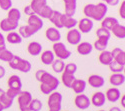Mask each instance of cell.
<instances>
[{"label": "cell", "mask_w": 125, "mask_h": 111, "mask_svg": "<svg viewBox=\"0 0 125 111\" xmlns=\"http://www.w3.org/2000/svg\"><path fill=\"white\" fill-rule=\"evenodd\" d=\"M35 77L40 82V91L45 95H49L59 86V79L50 74L44 69H39L35 73Z\"/></svg>", "instance_id": "obj_1"}, {"label": "cell", "mask_w": 125, "mask_h": 111, "mask_svg": "<svg viewBox=\"0 0 125 111\" xmlns=\"http://www.w3.org/2000/svg\"><path fill=\"white\" fill-rule=\"evenodd\" d=\"M108 11V5L103 2H99L97 4H86L83 8V13L87 18L96 21H101V20L106 16Z\"/></svg>", "instance_id": "obj_2"}, {"label": "cell", "mask_w": 125, "mask_h": 111, "mask_svg": "<svg viewBox=\"0 0 125 111\" xmlns=\"http://www.w3.org/2000/svg\"><path fill=\"white\" fill-rule=\"evenodd\" d=\"M9 66L14 70H18L23 73H28L31 70V63L26 59H23L17 55H14L13 58L8 62Z\"/></svg>", "instance_id": "obj_3"}, {"label": "cell", "mask_w": 125, "mask_h": 111, "mask_svg": "<svg viewBox=\"0 0 125 111\" xmlns=\"http://www.w3.org/2000/svg\"><path fill=\"white\" fill-rule=\"evenodd\" d=\"M48 108L50 111H61L62 94L58 91H53L48 96Z\"/></svg>", "instance_id": "obj_4"}, {"label": "cell", "mask_w": 125, "mask_h": 111, "mask_svg": "<svg viewBox=\"0 0 125 111\" xmlns=\"http://www.w3.org/2000/svg\"><path fill=\"white\" fill-rule=\"evenodd\" d=\"M53 53L54 55L58 58V59H61V60H66L68 59L70 56H71V51L67 49V47L65 46L64 43H62L60 41L58 42H54L53 46Z\"/></svg>", "instance_id": "obj_5"}, {"label": "cell", "mask_w": 125, "mask_h": 111, "mask_svg": "<svg viewBox=\"0 0 125 111\" xmlns=\"http://www.w3.org/2000/svg\"><path fill=\"white\" fill-rule=\"evenodd\" d=\"M17 100H18V105H19L20 111L29 110L28 105H29L31 100H32V94H31L29 91H22L21 90L17 96Z\"/></svg>", "instance_id": "obj_6"}, {"label": "cell", "mask_w": 125, "mask_h": 111, "mask_svg": "<svg viewBox=\"0 0 125 111\" xmlns=\"http://www.w3.org/2000/svg\"><path fill=\"white\" fill-rule=\"evenodd\" d=\"M74 104L78 109L85 110V109L89 108V106L91 105V102H90V99L87 95H85L84 93H81V94L76 95V97L74 99Z\"/></svg>", "instance_id": "obj_7"}, {"label": "cell", "mask_w": 125, "mask_h": 111, "mask_svg": "<svg viewBox=\"0 0 125 111\" xmlns=\"http://www.w3.org/2000/svg\"><path fill=\"white\" fill-rule=\"evenodd\" d=\"M81 32L76 28H72L69 29V31L67 32L66 35V39L67 42L71 45H77L78 43L81 42Z\"/></svg>", "instance_id": "obj_8"}, {"label": "cell", "mask_w": 125, "mask_h": 111, "mask_svg": "<svg viewBox=\"0 0 125 111\" xmlns=\"http://www.w3.org/2000/svg\"><path fill=\"white\" fill-rule=\"evenodd\" d=\"M27 24L32 28L35 32H38L39 30L43 27V20L37 14H32V15H30L28 17Z\"/></svg>", "instance_id": "obj_9"}, {"label": "cell", "mask_w": 125, "mask_h": 111, "mask_svg": "<svg viewBox=\"0 0 125 111\" xmlns=\"http://www.w3.org/2000/svg\"><path fill=\"white\" fill-rule=\"evenodd\" d=\"M78 25V30L81 33H89L91 30L93 29L94 23H93V20L87 17L82 18L80 21L77 23Z\"/></svg>", "instance_id": "obj_10"}, {"label": "cell", "mask_w": 125, "mask_h": 111, "mask_svg": "<svg viewBox=\"0 0 125 111\" xmlns=\"http://www.w3.org/2000/svg\"><path fill=\"white\" fill-rule=\"evenodd\" d=\"M104 94H105L106 100H108V101L111 102V103L117 102L118 100L120 99V97H121L120 90L118 88H116V87H112V88L107 89L106 93H104Z\"/></svg>", "instance_id": "obj_11"}, {"label": "cell", "mask_w": 125, "mask_h": 111, "mask_svg": "<svg viewBox=\"0 0 125 111\" xmlns=\"http://www.w3.org/2000/svg\"><path fill=\"white\" fill-rule=\"evenodd\" d=\"M87 83L93 88H101L104 86V84H105V80H104V78L101 75L92 74L88 77Z\"/></svg>", "instance_id": "obj_12"}, {"label": "cell", "mask_w": 125, "mask_h": 111, "mask_svg": "<svg viewBox=\"0 0 125 111\" xmlns=\"http://www.w3.org/2000/svg\"><path fill=\"white\" fill-rule=\"evenodd\" d=\"M19 23L18 22H13L11 20H9L8 18H4L0 21V28L4 32H11L15 31L17 29Z\"/></svg>", "instance_id": "obj_13"}, {"label": "cell", "mask_w": 125, "mask_h": 111, "mask_svg": "<svg viewBox=\"0 0 125 111\" xmlns=\"http://www.w3.org/2000/svg\"><path fill=\"white\" fill-rule=\"evenodd\" d=\"M46 38L51 42H58L61 40V33L56 27H49L45 32Z\"/></svg>", "instance_id": "obj_14"}, {"label": "cell", "mask_w": 125, "mask_h": 111, "mask_svg": "<svg viewBox=\"0 0 125 111\" xmlns=\"http://www.w3.org/2000/svg\"><path fill=\"white\" fill-rule=\"evenodd\" d=\"M105 101H106V97H105V94L101 91H97L95 93H93V95L91 96V99H90V102L92 105H94L95 107H101L105 104Z\"/></svg>", "instance_id": "obj_15"}, {"label": "cell", "mask_w": 125, "mask_h": 111, "mask_svg": "<svg viewBox=\"0 0 125 111\" xmlns=\"http://www.w3.org/2000/svg\"><path fill=\"white\" fill-rule=\"evenodd\" d=\"M111 55L113 57L114 61L118 62L121 65H125V52L123 49H121L119 47L113 48V50L111 51Z\"/></svg>", "instance_id": "obj_16"}, {"label": "cell", "mask_w": 125, "mask_h": 111, "mask_svg": "<svg viewBox=\"0 0 125 111\" xmlns=\"http://www.w3.org/2000/svg\"><path fill=\"white\" fill-rule=\"evenodd\" d=\"M7 85H8V88H12V89H16V90L21 91V88H22L21 78H20L18 75H16V74L11 75L8 78Z\"/></svg>", "instance_id": "obj_17"}, {"label": "cell", "mask_w": 125, "mask_h": 111, "mask_svg": "<svg viewBox=\"0 0 125 111\" xmlns=\"http://www.w3.org/2000/svg\"><path fill=\"white\" fill-rule=\"evenodd\" d=\"M86 85H87V82L85 81V80H83V79H75L74 80V82L72 83L71 85V89L73 90V91L76 93V94H81L85 91V89H86Z\"/></svg>", "instance_id": "obj_18"}, {"label": "cell", "mask_w": 125, "mask_h": 111, "mask_svg": "<svg viewBox=\"0 0 125 111\" xmlns=\"http://www.w3.org/2000/svg\"><path fill=\"white\" fill-rule=\"evenodd\" d=\"M77 52L78 54L82 55V56H86V55H89L91 52H92V50H93V45L89 42H80L77 44Z\"/></svg>", "instance_id": "obj_19"}, {"label": "cell", "mask_w": 125, "mask_h": 111, "mask_svg": "<svg viewBox=\"0 0 125 111\" xmlns=\"http://www.w3.org/2000/svg\"><path fill=\"white\" fill-rule=\"evenodd\" d=\"M109 82L113 87L121 86L125 82V75L123 73H112L109 77Z\"/></svg>", "instance_id": "obj_20"}, {"label": "cell", "mask_w": 125, "mask_h": 111, "mask_svg": "<svg viewBox=\"0 0 125 111\" xmlns=\"http://www.w3.org/2000/svg\"><path fill=\"white\" fill-rule=\"evenodd\" d=\"M63 2L65 5L64 14L73 17L76 12V8H77V0H63Z\"/></svg>", "instance_id": "obj_21"}, {"label": "cell", "mask_w": 125, "mask_h": 111, "mask_svg": "<svg viewBox=\"0 0 125 111\" xmlns=\"http://www.w3.org/2000/svg\"><path fill=\"white\" fill-rule=\"evenodd\" d=\"M27 51L31 56H38L42 52V45L37 41H32L28 44Z\"/></svg>", "instance_id": "obj_22"}, {"label": "cell", "mask_w": 125, "mask_h": 111, "mask_svg": "<svg viewBox=\"0 0 125 111\" xmlns=\"http://www.w3.org/2000/svg\"><path fill=\"white\" fill-rule=\"evenodd\" d=\"M62 25H63V28H67L68 30L69 29H72V28H75V26L77 25L78 21L72 16H68L66 14H62Z\"/></svg>", "instance_id": "obj_23"}, {"label": "cell", "mask_w": 125, "mask_h": 111, "mask_svg": "<svg viewBox=\"0 0 125 111\" xmlns=\"http://www.w3.org/2000/svg\"><path fill=\"white\" fill-rule=\"evenodd\" d=\"M54 59H55V55L51 50H45V51L41 52L40 60L44 65H51L52 62L54 61Z\"/></svg>", "instance_id": "obj_24"}, {"label": "cell", "mask_w": 125, "mask_h": 111, "mask_svg": "<svg viewBox=\"0 0 125 111\" xmlns=\"http://www.w3.org/2000/svg\"><path fill=\"white\" fill-rule=\"evenodd\" d=\"M13 101H14V99L10 98V97L6 94V92L4 91L3 89L0 88V103L2 104L3 108H4V109L10 108V107L12 106V104H13Z\"/></svg>", "instance_id": "obj_25"}, {"label": "cell", "mask_w": 125, "mask_h": 111, "mask_svg": "<svg viewBox=\"0 0 125 111\" xmlns=\"http://www.w3.org/2000/svg\"><path fill=\"white\" fill-rule=\"evenodd\" d=\"M98 60H99V62L101 64L108 66L113 61V57L111 55V51H108V50H103V51H101L99 56H98Z\"/></svg>", "instance_id": "obj_26"}, {"label": "cell", "mask_w": 125, "mask_h": 111, "mask_svg": "<svg viewBox=\"0 0 125 111\" xmlns=\"http://www.w3.org/2000/svg\"><path fill=\"white\" fill-rule=\"evenodd\" d=\"M62 13L59 12V11H56V10H53V13L50 16L49 20L52 22V24H54V26L57 28V29H61L63 28V25H62Z\"/></svg>", "instance_id": "obj_27"}, {"label": "cell", "mask_w": 125, "mask_h": 111, "mask_svg": "<svg viewBox=\"0 0 125 111\" xmlns=\"http://www.w3.org/2000/svg\"><path fill=\"white\" fill-rule=\"evenodd\" d=\"M117 23H119V21L115 17H104L101 20V27L105 28L110 31V30L113 28V26H115Z\"/></svg>", "instance_id": "obj_28"}, {"label": "cell", "mask_w": 125, "mask_h": 111, "mask_svg": "<svg viewBox=\"0 0 125 111\" xmlns=\"http://www.w3.org/2000/svg\"><path fill=\"white\" fill-rule=\"evenodd\" d=\"M22 37L20 36V34L16 31H11V32H8L5 40L7 42H9L10 44H20L22 42Z\"/></svg>", "instance_id": "obj_29"}, {"label": "cell", "mask_w": 125, "mask_h": 111, "mask_svg": "<svg viewBox=\"0 0 125 111\" xmlns=\"http://www.w3.org/2000/svg\"><path fill=\"white\" fill-rule=\"evenodd\" d=\"M14 54L6 48V45L0 46V60L4 62H9L13 58Z\"/></svg>", "instance_id": "obj_30"}, {"label": "cell", "mask_w": 125, "mask_h": 111, "mask_svg": "<svg viewBox=\"0 0 125 111\" xmlns=\"http://www.w3.org/2000/svg\"><path fill=\"white\" fill-rule=\"evenodd\" d=\"M18 33L20 34V36H21L22 38H29L31 36H33L36 32L28 24H26V25H22V26L19 27Z\"/></svg>", "instance_id": "obj_31"}, {"label": "cell", "mask_w": 125, "mask_h": 111, "mask_svg": "<svg viewBox=\"0 0 125 111\" xmlns=\"http://www.w3.org/2000/svg\"><path fill=\"white\" fill-rule=\"evenodd\" d=\"M110 32L113 33V35L119 38V39H124L125 38V26L117 23L115 26H113V28L110 30Z\"/></svg>", "instance_id": "obj_32"}, {"label": "cell", "mask_w": 125, "mask_h": 111, "mask_svg": "<svg viewBox=\"0 0 125 111\" xmlns=\"http://www.w3.org/2000/svg\"><path fill=\"white\" fill-rule=\"evenodd\" d=\"M9 20H11L13 22H18L19 23V20L21 18V12L20 10L17 9V8H10L8 10V14H7V17Z\"/></svg>", "instance_id": "obj_33"}, {"label": "cell", "mask_w": 125, "mask_h": 111, "mask_svg": "<svg viewBox=\"0 0 125 111\" xmlns=\"http://www.w3.org/2000/svg\"><path fill=\"white\" fill-rule=\"evenodd\" d=\"M75 75L74 74H69V73H66V72H62L61 74V81L62 83H63L66 87L70 88L72 83L74 82V80H75Z\"/></svg>", "instance_id": "obj_34"}, {"label": "cell", "mask_w": 125, "mask_h": 111, "mask_svg": "<svg viewBox=\"0 0 125 111\" xmlns=\"http://www.w3.org/2000/svg\"><path fill=\"white\" fill-rule=\"evenodd\" d=\"M108 41H109V39H106V38H97V40L93 44V48H95L100 52L103 51V50H106Z\"/></svg>", "instance_id": "obj_35"}, {"label": "cell", "mask_w": 125, "mask_h": 111, "mask_svg": "<svg viewBox=\"0 0 125 111\" xmlns=\"http://www.w3.org/2000/svg\"><path fill=\"white\" fill-rule=\"evenodd\" d=\"M46 4H47V0H32L29 6L33 10V12L37 14L40 11V9L44 7Z\"/></svg>", "instance_id": "obj_36"}, {"label": "cell", "mask_w": 125, "mask_h": 111, "mask_svg": "<svg viewBox=\"0 0 125 111\" xmlns=\"http://www.w3.org/2000/svg\"><path fill=\"white\" fill-rule=\"evenodd\" d=\"M52 66V70L56 73H62L64 70L65 67V63H64V60H61V59H54V61L52 62L51 64Z\"/></svg>", "instance_id": "obj_37"}, {"label": "cell", "mask_w": 125, "mask_h": 111, "mask_svg": "<svg viewBox=\"0 0 125 111\" xmlns=\"http://www.w3.org/2000/svg\"><path fill=\"white\" fill-rule=\"evenodd\" d=\"M53 13V9L51 6H49L48 4H46L44 7H42L40 9V11L37 13V15L41 18H45V19H49L50 16Z\"/></svg>", "instance_id": "obj_38"}, {"label": "cell", "mask_w": 125, "mask_h": 111, "mask_svg": "<svg viewBox=\"0 0 125 111\" xmlns=\"http://www.w3.org/2000/svg\"><path fill=\"white\" fill-rule=\"evenodd\" d=\"M42 102L40 101L39 99H33L30 101L29 105H28V109L30 111H40L42 109Z\"/></svg>", "instance_id": "obj_39"}, {"label": "cell", "mask_w": 125, "mask_h": 111, "mask_svg": "<svg viewBox=\"0 0 125 111\" xmlns=\"http://www.w3.org/2000/svg\"><path fill=\"white\" fill-rule=\"evenodd\" d=\"M108 66H109V69H110L111 72H113V73H122L124 71V66L125 65H121L118 62L113 60Z\"/></svg>", "instance_id": "obj_40"}, {"label": "cell", "mask_w": 125, "mask_h": 111, "mask_svg": "<svg viewBox=\"0 0 125 111\" xmlns=\"http://www.w3.org/2000/svg\"><path fill=\"white\" fill-rule=\"evenodd\" d=\"M96 35H97V38H106V39H110V37H111V32L109 31V30L105 29V28L100 27L99 29H97Z\"/></svg>", "instance_id": "obj_41"}, {"label": "cell", "mask_w": 125, "mask_h": 111, "mask_svg": "<svg viewBox=\"0 0 125 111\" xmlns=\"http://www.w3.org/2000/svg\"><path fill=\"white\" fill-rule=\"evenodd\" d=\"M76 71H77V65L73 62H70V63L66 64L64 67V70H63V72H66L69 74H75Z\"/></svg>", "instance_id": "obj_42"}, {"label": "cell", "mask_w": 125, "mask_h": 111, "mask_svg": "<svg viewBox=\"0 0 125 111\" xmlns=\"http://www.w3.org/2000/svg\"><path fill=\"white\" fill-rule=\"evenodd\" d=\"M12 7V0H0V8L2 10H8Z\"/></svg>", "instance_id": "obj_43"}, {"label": "cell", "mask_w": 125, "mask_h": 111, "mask_svg": "<svg viewBox=\"0 0 125 111\" xmlns=\"http://www.w3.org/2000/svg\"><path fill=\"white\" fill-rule=\"evenodd\" d=\"M5 92H6V94H7L10 98H12V99H15V98L18 96V94L20 93L19 90L12 89V88H8V89H7V91H5Z\"/></svg>", "instance_id": "obj_44"}, {"label": "cell", "mask_w": 125, "mask_h": 111, "mask_svg": "<svg viewBox=\"0 0 125 111\" xmlns=\"http://www.w3.org/2000/svg\"><path fill=\"white\" fill-rule=\"evenodd\" d=\"M119 14H120V16H121L122 19L125 18V1H122L121 2L120 8H119Z\"/></svg>", "instance_id": "obj_45"}, {"label": "cell", "mask_w": 125, "mask_h": 111, "mask_svg": "<svg viewBox=\"0 0 125 111\" xmlns=\"http://www.w3.org/2000/svg\"><path fill=\"white\" fill-rule=\"evenodd\" d=\"M104 2H105L106 5H109V6H116L120 2V0H105Z\"/></svg>", "instance_id": "obj_46"}, {"label": "cell", "mask_w": 125, "mask_h": 111, "mask_svg": "<svg viewBox=\"0 0 125 111\" xmlns=\"http://www.w3.org/2000/svg\"><path fill=\"white\" fill-rule=\"evenodd\" d=\"M24 12H25V14L26 15H28V16H30V15H32V14H35L34 12H33V10L31 9V7L28 5V6H26L25 8H24Z\"/></svg>", "instance_id": "obj_47"}, {"label": "cell", "mask_w": 125, "mask_h": 111, "mask_svg": "<svg viewBox=\"0 0 125 111\" xmlns=\"http://www.w3.org/2000/svg\"><path fill=\"white\" fill-rule=\"evenodd\" d=\"M2 45H6V40H5L4 35L0 32V46H2Z\"/></svg>", "instance_id": "obj_48"}, {"label": "cell", "mask_w": 125, "mask_h": 111, "mask_svg": "<svg viewBox=\"0 0 125 111\" xmlns=\"http://www.w3.org/2000/svg\"><path fill=\"white\" fill-rule=\"evenodd\" d=\"M5 73H6L5 68H4L2 65H0V79L3 78V77L5 76Z\"/></svg>", "instance_id": "obj_49"}, {"label": "cell", "mask_w": 125, "mask_h": 111, "mask_svg": "<svg viewBox=\"0 0 125 111\" xmlns=\"http://www.w3.org/2000/svg\"><path fill=\"white\" fill-rule=\"evenodd\" d=\"M120 98H121V105H122V107L124 108V107H125V95H122Z\"/></svg>", "instance_id": "obj_50"}, {"label": "cell", "mask_w": 125, "mask_h": 111, "mask_svg": "<svg viewBox=\"0 0 125 111\" xmlns=\"http://www.w3.org/2000/svg\"><path fill=\"white\" fill-rule=\"evenodd\" d=\"M109 111H121V109L119 107H116V106H113L109 109Z\"/></svg>", "instance_id": "obj_51"}, {"label": "cell", "mask_w": 125, "mask_h": 111, "mask_svg": "<svg viewBox=\"0 0 125 111\" xmlns=\"http://www.w3.org/2000/svg\"><path fill=\"white\" fill-rule=\"evenodd\" d=\"M4 110V108H3V106H2V104L0 103V111H3Z\"/></svg>", "instance_id": "obj_52"}, {"label": "cell", "mask_w": 125, "mask_h": 111, "mask_svg": "<svg viewBox=\"0 0 125 111\" xmlns=\"http://www.w3.org/2000/svg\"><path fill=\"white\" fill-rule=\"evenodd\" d=\"M99 111H105V110H99Z\"/></svg>", "instance_id": "obj_53"}, {"label": "cell", "mask_w": 125, "mask_h": 111, "mask_svg": "<svg viewBox=\"0 0 125 111\" xmlns=\"http://www.w3.org/2000/svg\"><path fill=\"white\" fill-rule=\"evenodd\" d=\"M102 1H105V0H102Z\"/></svg>", "instance_id": "obj_54"}, {"label": "cell", "mask_w": 125, "mask_h": 111, "mask_svg": "<svg viewBox=\"0 0 125 111\" xmlns=\"http://www.w3.org/2000/svg\"><path fill=\"white\" fill-rule=\"evenodd\" d=\"M26 111H30V110H26Z\"/></svg>", "instance_id": "obj_55"}, {"label": "cell", "mask_w": 125, "mask_h": 111, "mask_svg": "<svg viewBox=\"0 0 125 111\" xmlns=\"http://www.w3.org/2000/svg\"><path fill=\"white\" fill-rule=\"evenodd\" d=\"M49 111H50V110H49Z\"/></svg>", "instance_id": "obj_56"}]
</instances>
